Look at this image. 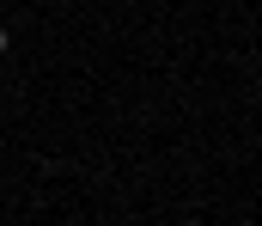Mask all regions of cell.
<instances>
[{"label":"cell","instance_id":"1","mask_svg":"<svg viewBox=\"0 0 262 226\" xmlns=\"http://www.w3.org/2000/svg\"><path fill=\"white\" fill-rule=\"evenodd\" d=\"M6 49H12V31H6V25H0V55H6Z\"/></svg>","mask_w":262,"mask_h":226}]
</instances>
